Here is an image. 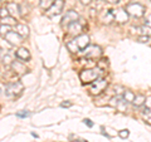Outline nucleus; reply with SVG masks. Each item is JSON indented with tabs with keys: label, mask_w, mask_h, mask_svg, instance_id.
I'll list each match as a JSON object with an SVG mask.
<instances>
[{
	"label": "nucleus",
	"mask_w": 151,
	"mask_h": 142,
	"mask_svg": "<svg viewBox=\"0 0 151 142\" xmlns=\"http://www.w3.org/2000/svg\"><path fill=\"white\" fill-rule=\"evenodd\" d=\"M69 106H72V103H69V102H67V103H62V107H69Z\"/></svg>",
	"instance_id": "f704fd0d"
},
{
	"label": "nucleus",
	"mask_w": 151,
	"mask_h": 142,
	"mask_svg": "<svg viewBox=\"0 0 151 142\" xmlns=\"http://www.w3.org/2000/svg\"><path fill=\"white\" fill-rule=\"evenodd\" d=\"M78 18H79V15H78V13L76 11V10H68V11H65L64 16L62 19V27L63 28H65V27L68 28L73 22H77Z\"/></svg>",
	"instance_id": "423d86ee"
},
{
	"label": "nucleus",
	"mask_w": 151,
	"mask_h": 142,
	"mask_svg": "<svg viewBox=\"0 0 151 142\" xmlns=\"http://www.w3.org/2000/svg\"><path fill=\"white\" fill-rule=\"evenodd\" d=\"M6 9L9 10V14H10L12 16H14L15 18L17 15H19V14H22V11H20V6L18 5V4H15V3H6Z\"/></svg>",
	"instance_id": "4468645a"
},
{
	"label": "nucleus",
	"mask_w": 151,
	"mask_h": 142,
	"mask_svg": "<svg viewBox=\"0 0 151 142\" xmlns=\"http://www.w3.org/2000/svg\"><path fill=\"white\" fill-rule=\"evenodd\" d=\"M6 16H10V14H9V10L6 9V6L0 8V18L4 19V18H6Z\"/></svg>",
	"instance_id": "a878e982"
},
{
	"label": "nucleus",
	"mask_w": 151,
	"mask_h": 142,
	"mask_svg": "<svg viewBox=\"0 0 151 142\" xmlns=\"http://www.w3.org/2000/svg\"><path fill=\"white\" fill-rule=\"evenodd\" d=\"M83 54L86 58L88 59H97L102 55V49L100 45H94V44H89L86 49L83 50Z\"/></svg>",
	"instance_id": "39448f33"
},
{
	"label": "nucleus",
	"mask_w": 151,
	"mask_h": 142,
	"mask_svg": "<svg viewBox=\"0 0 151 142\" xmlns=\"http://www.w3.org/2000/svg\"><path fill=\"white\" fill-rule=\"evenodd\" d=\"M107 65H108V63H107V59H101L100 62L97 63V67L100 68L101 70H105V69L107 68Z\"/></svg>",
	"instance_id": "bb28decb"
},
{
	"label": "nucleus",
	"mask_w": 151,
	"mask_h": 142,
	"mask_svg": "<svg viewBox=\"0 0 151 142\" xmlns=\"http://www.w3.org/2000/svg\"><path fill=\"white\" fill-rule=\"evenodd\" d=\"M141 115H142V118H144V121L146 122V123L151 126V110L150 108L145 107L142 110V113H141Z\"/></svg>",
	"instance_id": "6ab92c4d"
},
{
	"label": "nucleus",
	"mask_w": 151,
	"mask_h": 142,
	"mask_svg": "<svg viewBox=\"0 0 151 142\" xmlns=\"http://www.w3.org/2000/svg\"><path fill=\"white\" fill-rule=\"evenodd\" d=\"M76 42H77L79 50H84L89 45V37L87 34H81L76 38Z\"/></svg>",
	"instance_id": "9b49d317"
},
{
	"label": "nucleus",
	"mask_w": 151,
	"mask_h": 142,
	"mask_svg": "<svg viewBox=\"0 0 151 142\" xmlns=\"http://www.w3.org/2000/svg\"><path fill=\"white\" fill-rule=\"evenodd\" d=\"M107 86H108V83L106 79L98 78L97 80H94L93 83H91L89 92H91V94H93V96H98V94H101L107 88Z\"/></svg>",
	"instance_id": "20e7f679"
},
{
	"label": "nucleus",
	"mask_w": 151,
	"mask_h": 142,
	"mask_svg": "<svg viewBox=\"0 0 151 142\" xmlns=\"http://www.w3.org/2000/svg\"><path fill=\"white\" fill-rule=\"evenodd\" d=\"M135 96H136V94H134V92L129 91V89H125L124 94H122V98H124L127 103H132V102H134Z\"/></svg>",
	"instance_id": "aec40b11"
},
{
	"label": "nucleus",
	"mask_w": 151,
	"mask_h": 142,
	"mask_svg": "<svg viewBox=\"0 0 151 142\" xmlns=\"http://www.w3.org/2000/svg\"><path fill=\"white\" fill-rule=\"evenodd\" d=\"M120 0H107V3H111V4H117Z\"/></svg>",
	"instance_id": "72a5a7b5"
},
{
	"label": "nucleus",
	"mask_w": 151,
	"mask_h": 142,
	"mask_svg": "<svg viewBox=\"0 0 151 142\" xmlns=\"http://www.w3.org/2000/svg\"><path fill=\"white\" fill-rule=\"evenodd\" d=\"M4 39H5L8 43L12 44V45H19L22 43V40H23V37L19 35L17 32H9Z\"/></svg>",
	"instance_id": "6e6552de"
},
{
	"label": "nucleus",
	"mask_w": 151,
	"mask_h": 142,
	"mask_svg": "<svg viewBox=\"0 0 151 142\" xmlns=\"http://www.w3.org/2000/svg\"><path fill=\"white\" fill-rule=\"evenodd\" d=\"M113 18H115L116 22L119 23H126L127 19H129V14L125 9H117V10H112Z\"/></svg>",
	"instance_id": "9d476101"
},
{
	"label": "nucleus",
	"mask_w": 151,
	"mask_h": 142,
	"mask_svg": "<svg viewBox=\"0 0 151 142\" xmlns=\"http://www.w3.org/2000/svg\"><path fill=\"white\" fill-rule=\"evenodd\" d=\"M137 42H139V43H149V42H150V37H146V35H141V37H139Z\"/></svg>",
	"instance_id": "c756f323"
},
{
	"label": "nucleus",
	"mask_w": 151,
	"mask_h": 142,
	"mask_svg": "<svg viewBox=\"0 0 151 142\" xmlns=\"http://www.w3.org/2000/svg\"><path fill=\"white\" fill-rule=\"evenodd\" d=\"M24 89V86L20 80H14V82L8 83L5 88H4V94L8 97V98H15L19 97Z\"/></svg>",
	"instance_id": "f03ea898"
},
{
	"label": "nucleus",
	"mask_w": 151,
	"mask_h": 142,
	"mask_svg": "<svg viewBox=\"0 0 151 142\" xmlns=\"http://www.w3.org/2000/svg\"><path fill=\"white\" fill-rule=\"evenodd\" d=\"M129 135H130V131L129 130H122V131L119 132V136L121 137V138H127Z\"/></svg>",
	"instance_id": "cd10ccee"
},
{
	"label": "nucleus",
	"mask_w": 151,
	"mask_h": 142,
	"mask_svg": "<svg viewBox=\"0 0 151 142\" xmlns=\"http://www.w3.org/2000/svg\"><path fill=\"white\" fill-rule=\"evenodd\" d=\"M65 45H67L68 50L72 52V53H77V52H79V48H78V45H77V42H76V39L68 42V43L65 44Z\"/></svg>",
	"instance_id": "4be33fe9"
},
{
	"label": "nucleus",
	"mask_w": 151,
	"mask_h": 142,
	"mask_svg": "<svg viewBox=\"0 0 151 142\" xmlns=\"http://www.w3.org/2000/svg\"><path fill=\"white\" fill-rule=\"evenodd\" d=\"M1 24H4V25H9V27H10V25H14V27H15L18 23H17V19L10 15V16H6V18L1 19Z\"/></svg>",
	"instance_id": "412c9836"
},
{
	"label": "nucleus",
	"mask_w": 151,
	"mask_h": 142,
	"mask_svg": "<svg viewBox=\"0 0 151 142\" xmlns=\"http://www.w3.org/2000/svg\"><path fill=\"white\" fill-rule=\"evenodd\" d=\"M15 55L17 58L19 60H23V62H25V60H29L30 59V53L29 50H28L27 48H23V47H20L17 52H15Z\"/></svg>",
	"instance_id": "ddd939ff"
},
{
	"label": "nucleus",
	"mask_w": 151,
	"mask_h": 142,
	"mask_svg": "<svg viewBox=\"0 0 151 142\" xmlns=\"http://www.w3.org/2000/svg\"><path fill=\"white\" fill-rule=\"evenodd\" d=\"M145 102H146V97L144 96V94H136L135 98H134V102H132V105H134L135 107H141V106H144L145 105Z\"/></svg>",
	"instance_id": "f3484780"
},
{
	"label": "nucleus",
	"mask_w": 151,
	"mask_h": 142,
	"mask_svg": "<svg viewBox=\"0 0 151 142\" xmlns=\"http://www.w3.org/2000/svg\"><path fill=\"white\" fill-rule=\"evenodd\" d=\"M67 29H68V33H69V34L70 35H81V33L83 32V24H82V23L81 22H73L72 23V24H70L68 28H67Z\"/></svg>",
	"instance_id": "1a4fd4ad"
},
{
	"label": "nucleus",
	"mask_w": 151,
	"mask_h": 142,
	"mask_svg": "<svg viewBox=\"0 0 151 142\" xmlns=\"http://www.w3.org/2000/svg\"><path fill=\"white\" fill-rule=\"evenodd\" d=\"M19 35L23 37V38H27L28 35H29V28H28L25 24H22V23H18V24L15 25V30Z\"/></svg>",
	"instance_id": "2eb2a0df"
},
{
	"label": "nucleus",
	"mask_w": 151,
	"mask_h": 142,
	"mask_svg": "<svg viewBox=\"0 0 151 142\" xmlns=\"http://www.w3.org/2000/svg\"><path fill=\"white\" fill-rule=\"evenodd\" d=\"M12 68H13L14 72H15L17 74H19V75L27 73L25 64L23 62H20V60H13V62H12Z\"/></svg>",
	"instance_id": "f8f14e48"
},
{
	"label": "nucleus",
	"mask_w": 151,
	"mask_h": 142,
	"mask_svg": "<svg viewBox=\"0 0 151 142\" xmlns=\"http://www.w3.org/2000/svg\"><path fill=\"white\" fill-rule=\"evenodd\" d=\"M101 75V69L100 68H91V69H83L79 73V79L83 84H89L97 80Z\"/></svg>",
	"instance_id": "f257e3e1"
},
{
	"label": "nucleus",
	"mask_w": 151,
	"mask_h": 142,
	"mask_svg": "<svg viewBox=\"0 0 151 142\" xmlns=\"http://www.w3.org/2000/svg\"><path fill=\"white\" fill-rule=\"evenodd\" d=\"M91 1H92V0H81V3L84 4V5H89V4H91Z\"/></svg>",
	"instance_id": "473e14b6"
},
{
	"label": "nucleus",
	"mask_w": 151,
	"mask_h": 142,
	"mask_svg": "<svg viewBox=\"0 0 151 142\" xmlns=\"http://www.w3.org/2000/svg\"><path fill=\"white\" fill-rule=\"evenodd\" d=\"M117 110L119 111H121V112H125L126 111V108H127V102L125 101L124 98L121 97V99H120V102H119V105H117Z\"/></svg>",
	"instance_id": "b1692460"
},
{
	"label": "nucleus",
	"mask_w": 151,
	"mask_h": 142,
	"mask_svg": "<svg viewBox=\"0 0 151 142\" xmlns=\"http://www.w3.org/2000/svg\"><path fill=\"white\" fill-rule=\"evenodd\" d=\"M100 19L102 23H106V24H110L111 22L115 20L113 18V14H112V10H103L100 15Z\"/></svg>",
	"instance_id": "dca6fc26"
},
{
	"label": "nucleus",
	"mask_w": 151,
	"mask_h": 142,
	"mask_svg": "<svg viewBox=\"0 0 151 142\" xmlns=\"http://www.w3.org/2000/svg\"><path fill=\"white\" fill-rule=\"evenodd\" d=\"M83 122H84V125H87L88 127H93V123H92V121L89 120V118H84Z\"/></svg>",
	"instance_id": "2f4dec72"
},
{
	"label": "nucleus",
	"mask_w": 151,
	"mask_h": 142,
	"mask_svg": "<svg viewBox=\"0 0 151 142\" xmlns=\"http://www.w3.org/2000/svg\"><path fill=\"white\" fill-rule=\"evenodd\" d=\"M136 33H139L140 37L141 35H146V37H150L151 35V28L147 27V25H142V27H137L135 28Z\"/></svg>",
	"instance_id": "a211bd4d"
},
{
	"label": "nucleus",
	"mask_w": 151,
	"mask_h": 142,
	"mask_svg": "<svg viewBox=\"0 0 151 142\" xmlns=\"http://www.w3.org/2000/svg\"><path fill=\"white\" fill-rule=\"evenodd\" d=\"M125 10L131 16H134V18H141V16L145 15L146 9H145V6L142 5V4H140V3H129L126 5Z\"/></svg>",
	"instance_id": "7ed1b4c3"
},
{
	"label": "nucleus",
	"mask_w": 151,
	"mask_h": 142,
	"mask_svg": "<svg viewBox=\"0 0 151 142\" xmlns=\"http://www.w3.org/2000/svg\"><path fill=\"white\" fill-rule=\"evenodd\" d=\"M145 25H147V27L151 28V14L145 18Z\"/></svg>",
	"instance_id": "7c9ffc66"
},
{
	"label": "nucleus",
	"mask_w": 151,
	"mask_h": 142,
	"mask_svg": "<svg viewBox=\"0 0 151 142\" xmlns=\"http://www.w3.org/2000/svg\"><path fill=\"white\" fill-rule=\"evenodd\" d=\"M29 115H30V113L28 112V111H20V112L17 113V116L19 118H27V117H29Z\"/></svg>",
	"instance_id": "c85d7f7f"
},
{
	"label": "nucleus",
	"mask_w": 151,
	"mask_h": 142,
	"mask_svg": "<svg viewBox=\"0 0 151 142\" xmlns=\"http://www.w3.org/2000/svg\"><path fill=\"white\" fill-rule=\"evenodd\" d=\"M9 32H12L10 27H9V25H4V24L0 25V35H1L3 38H5V35L8 34Z\"/></svg>",
	"instance_id": "393cba45"
},
{
	"label": "nucleus",
	"mask_w": 151,
	"mask_h": 142,
	"mask_svg": "<svg viewBox=\"0 0 151 142\" xmlns=\"http://www.w3.org/2000/svg\"><path fill=\"white\" fill-rule=\"evenodd\" d=\"M53 3H54V0H40V8L42 9H44V10H48V9L53 5Z\"/></svg>",
	"instance_id": "5701e85b"
},
{
	"label": "nucleus",
	"mask_w": 151,
	"mask_h": 142,
	"mask_svg": "<svg viewBox=\"0 0 151 142\" xmlns=\"http://www.w3.org/2000/svg\"><path fill=\"white\" fill-rule=\"evenodd\" d=\"M63 6H64V1H63V0H54L53 5H52L48 10H47V15H48V16L58 15V14L62 13Z\"/></svg>",
	"instance_id": "0eeeda50"
}]
</instances>
